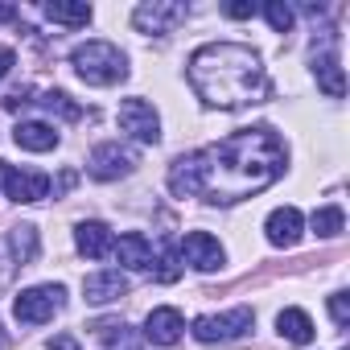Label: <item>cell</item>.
<instances>
[{"instance_id":"5","label":"cell","mask_w":350,"mask_h":350,"mask_svg":"<svg viewBox=\"0 0 350 350\" xmlns=\"http://www.w3.org/2000/svg\"><path fill=\"white\" fill-rule=\"evenodd\" d=\"M252 321H256V313H252L247 305H239V309H231V313H223V317L206 313V317L194 321V338L206 342V346H215V342H235V338H243V334L252 329Z\"/></svg>"},{"instance_id":"23","label":"cell","mask_w":350,"mask_h":350,"mask_svg":"<svg viewBox=\"0 0 350 350\" xmlns=\"http://www.w3.org/2000/svg\"><path fill=\"white\" fill-rule=\"evenodd\" d=\"M264 17H268V25H272L276 33H288V29H293V9L284 5V0H268V5H264Z\"/></svg>"},{"instance_id":"25","label":"cell","mask_w":350,"mask_h":350,"mask_svg":"<svg viewBox=\"0 0 350 350\" xmlns=\"http://www.w3.org/2000/svg\"><path fill=\"white\" fill-rule=\"evenodd\" d=\"M329 317H334V325H346L350 321V297L346 293H334L329 297Z\"/></svg>"},{"instance_id":"29","label":"cell","mask_w":350,"mask_h":350,"mask_svg":"<svg viewBox=\"0 0 350 350\" xmlns=\"http://www.w3.org/2000/svg\"><path fill=\"white\" fill-rule=\"evenodd\" d=\"M50 350H79V342H75L70 334H62V338H54V342H50Z\"/></svg>"},{"instance_id":"20","label":"cell","mask_w":350,"mask_h":350,"mask_svg":"<svg viewBox=\"0 0 350 350\" xmlns=\"http://www.w3.org/2000/svg\"><path fill=\"white\" fill-rule=\"evenodd\" d=\"M9 252H13V260L17 264H33L38 260V227H29V223H21V227H13L9 231Z\"/></svg>"},{"instance_id":"7","label":"cell","mask_w":350,"mask_h":350,"mask_svg":"<svg viewBox=\"0 0 350 350\" xmlns=\"http://www.w3.org/2000/svg\"><path fill=\"white\" fill-rule=\"evenodd\" d=\"M186 17H190V9L182 0H144V5L132 13V25L140 33H173Z\"/></svg>"},{"instance_id":"2","label":"cell","mask_w":350,"mask_h":350,"mask_svg":"<svg viewBox=\"0 0 350 350\" xmlns=\"http://www.w3.org/2000/svg\"><path fill=\"white\" fill-rule=\"evenodd\" d=\"M190 87L198 91V99L206 107H223V111L264 103L272 91L260 54L252 46H239V42L198 46L190 54Z\"/></svg>"},{"instance_id":"4","label":"cell","mask_w":350,"mask_h":350,"mask_svg":"<svg viewBox=\"0 0 350 350\" xmlns=\"http://www.w3.org/2000/svg\"><path fill=\"white\" fill-rule=\"evenodd\" d=\"M62 301H66V288H62V284H33V288H25V293L13 301V313H17V321H25V325H46V321L62 309Z\"/></svg>"},{"instance_id":"30","label":"cell","mask_w":350,"mask_h":350,"mask_svg":"<svg viewBox=\"0 0 350 350\" xmlns=\"http://www.w3.org/2000/svg\"><path fill=\"white\" fill-rule=\"evenodd\" d=\"M0 21H17V5H0Z\"/></svg>"},{"instance_id":"28","label":"cell","mask_w":350,"mask_h":350,"mask_svg":"<svg viewBox=\"0 0 350 350\" xmlns=\"http://www.w3.org/2000/svg\"><path fill=\"white\" fill-rule=\"evenodd\" d=\"M13 62H17V54H13L9 46H0V79H5V75L13 70Z\"/></svg>"},{"instance_id":"15","label":"cell","mask_w":350,"mask_h":350,"mask_svg":"<svg viewBox=\"0 0 350 350\" xmlns=\"http://www.w3.org/2000/svg\"><path fill=\"white\" fill-rule=\"evenodd\" d=\"M75 243H79V252H83V256H91V260H103V256L116 247V239H111L107 223H95V219L75 227Z\"/></svg>"},{"instance_id":"19","label":"cell","mask_w":350,"mask_h":350,"mask_svg":"<svg viewBox=\"0 0 350 350\" xmlns=\"http://www.w3.org/2000/svg\"><path fill=\"white\" fill-rule=\"evenodd\" d=\"M313 75H317V83H321V91H325L329 99H342V95H346V79H342V66H338L334 54L313 58Z\"/></svg>"},{"instance_id":"11","label":"cell","mask_w":350,"mask_h":350,"mask_svg":"<svg viewBox=\"0 0 350 350\" xmlns=\"http://www.w3.org/2000/svg\"><path fill=\"white\" fill-rule=\"evenodd\" d=\"M182 329H186V321H182V313L173 309V305L152 309L148 321H144V338H148L152 346H173V342L182 338Z\"/></svg>"},{"instance_id":"22","label":"cell","mask_w":350,"mask_h":350,"mask_svg":"<svg viewBox=\"0 0 350 350\" xmlns=\"http://www.w3.org/2000/svg\"><path fill=\"white\" fill-rule=\"evenodd\" d=\"M38 103H42L46 111L62 116V120H79V116H83V107H79V103H75V99H70L66 91H46V95H42Z\"/></svg>"},{"instance_id":"21","label":"cell","mask_w":350,"mask_h":350,"mask_svg":"<svg viewBox=\"0 0 350 350\" xmlns=\"http://www.w3.org/2000/svg\"><path fill=\"white\" fill-rule=\"evenodd\" d=\"M342 227H346L342 206H321V211H313V231H317L321 239H338Z\"/></svg>"},{"instance_id":"13","label":"cell","mask_w":350,"mask_h":350,"mask_svg":"<svg viewBox=\"0 0 350 350\" xmlns=\"http://www.w3.org/2000/svg\"><path fill=\"white\" fill-rule=\"evenodd\" d=\"M124 293H128V280H124V272H120V268H103V272H91V276L83 280V297H87L91 305L120 301Z\"/></svg>"},{"instance_id":"10","label":"cell","mask_w":350,"mask_h":350,"mask_svg":"<svg viewBox=\"0 0 350 350\" xmlns=\"http://www.w3.org/2000/svg\"><path fill=\"white\" fill-rule=\"evenodd\" d=\"M182 260L190 264V268H198V272H215V268H223V243L215 239V235H206V231H190L186 239H182Z\"/></svg>"},{"instance_id":"3","label":"cell","mask_w":350,"mask_h":350,"mask_svg":"<svg viewBox=\"0 0 350 350\" xmlns=\"http://www.w3.org/2000/svg\"><path fill=\"white\" fill-rule=\"evenodd\" d=\"M70 66H75V75H79L83 83H91V87H116V83L128 79V58H124L120 46H111V42H83V46H75Z\"/></svg>"},{"instance_id":"14","label":"cell","mask_w":350,"mask_h":350,"mask_svg":"<svg viewBox=\"0 0 350 350\" xmlns=\"http://www.w3.org/2000/svg\"><path fill=\"white\" fill-rule=\"evenodd\" d=\"M111 252H116V260H120L124 268H132V272H144V268H152V243H148L140 231H128V235H120Z\"/></svg>"},{"instance_id":"6","label":"cell","mask_w":350,"mask_h":350,"mask_svg":"<svg viewBox=\"0 0 350 350\" xmlns=\"http://www.w3.org/2000/svg\"><path fill=\"white\" fill-rule=\"evenodd\" d=\"M136 165H140L136 148H128V144H120V140L95 144V152H91V161H87V169H91V178H95V182H116V178H128V173H132Z\"/></svg>"},{"instance_id":"17","label":"cell","mask_w":350,"mask_h":350,"mask_svg":"<svg viewBox=\"0 0 350 350\" xmlns=\"http://www.w3.org/2000/svg\"><path fill=\"white\" fill-rule=\"evenodd\" d=\"M42 13H46V21L66 25V29H83V25H91V5H70V0H46Z\"/></svg>"},{"instance_id":"26","label":"cell","mask_w":350,"mask_h":350,"mask_svg":"<svg viewBox=\"0 0 350 350\" xmlns=\"http://www.w3.org/2000/svg\"><path fill=\"white\" fill-rule=\"evenodd\" d=\"M13 268H17V260H13V252H9V243L0 239V288H5L9 280H13Z\"/></svg>"},{"instance_id":"9","label":"cell","mask_w":350,"mask_h":350,"mask_svg":"<svg viewBox=\"0 0 350 350\" xmlns=\"http://www.w3.org/2000/svg\"><path fill=\"white\" fill-rule=\"evenodd\" d=\"M120 128L132 140H140V144H157L161 140V120H157L148 99H124L120 103Z\"/></svg>"},{"instance_id":"16","label":"cell","mask_w":350,"mask_h":350,"mask_svg":"<svg viewBox=\"0 0 350 350\" xmlns=\"http://www.w3.org/2000/svg\"><path fill=\"white\" fill-rule=\"evenodd\" d=\"M13 140H17L21 148H29V152H50V148H58V132H54V124H42V120L17 124Z\"/></svg>"},{"instance_id":"12","label":"cell","mask_w":350,"mask_h":350,"mask_svg":"<svg viewBox=\"0 0 350 350\" xmlns=\"http://www.w3.org/2000/svg\"><path fill=\"white\" fill-rule=\"evenodd\" d=\"M301 227H305V223H301V211H297V206H280V211H272L268 223H264L272 247H297V243H301Z\"/></svg>"},{"instance_id":"8","label":"cell","mask_w":350,"mask_h":350,"mask_svg":"<svg viewBox=\"0 0 350 350\" xmlns=\"http://www.w3.org/2000/svg\"><path fill=\"white\" fill-rule=\"evenodd\" d=\"M0 182H5V194L13 202H42V198H50V178L46 173H33V169H17V165L0 161Z\"/></svg>"},{"instance_id":"27","label":"cell","mask_w":350,"mask_h":350,"mask_svg":"<svg viewBox=\"0 0 350 350\" xmlns=\"http://www.w3.org/2000/svg\"><path fill=\"white\" fill-rule=\"evenodd\" d=\"M223 13H227V17H235V21H247V17H256V5H247V0H239V5H227Z\"/></svg>"},{"instance_id":"1","label":"cell","mask_w":350,"mask_h":350,"mask_svg":"<svg viewBox=\"0 0 350 350\" xmlns=\"http://www.w3.org/2000/svg\"><path fill=\"white\" fill-rule=\"evenodd\" d=\"M288 165V148L272 128H239L219 144L186 152L169 165V190L178 198H202L215 206L243 202L268 190Z\"/></svg>"},{"instance_id":"18","label":"cell","mask_w":350,"mask_h":350,"mask_svg":"<svg viewBox=\"0 0 350 350\" xmlns=\"http://www.w3.org/2000/svg\"><path fill=\"white\" fill-rule=\"evenodd\" d=\"M276 329H280V338H284V342H297V346H305V342L313 338V321H309V313H305V309H280Z\"/></svg>"},{"instance_id":"24","label":"cell","mask_w":350,"mask_h":350,"mask_svg":"<svg viewBox=\"0 0 350 350\" xmlns=\"http://www.w3.org/2000/svg\"><path fill=\"white\" fill-rule=\"evenodd\" d=\"M157 264H161V268H157V280H161V284H173V280L182 276V264H178V256H173V252H161Z\"/></svg>"}]
</instances>
